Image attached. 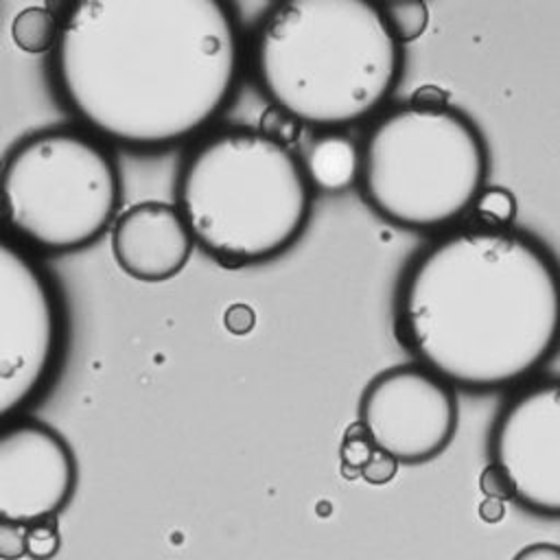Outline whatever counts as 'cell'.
Masks as SVG:
<instances>
[{"instance_id":"3","label":"cell","mask_w":560,"mask_h":560,"mask_svg":"<svg viewBox=\"0 0 560 560\" xmlns=\"http://www.w3.org/2000/svg\"><path fill=\"white\" fill-rule=\"evenodd\" d=\"M247 59L271 107L322 131L374 114L402 70L400 42L368 0H282L256 24Z\"/></svg>"},{"instance_id":"17","label":"cell","mask_w":560,"mask_h":560,"mask_svg":"<svg viewBox=\"0 0 560 560\" xmlns=\"http://www.w3.org/2000/svg\"><path fill=\"white\" fill-rule=\"evenodd\" d=\"M61 545L55 521H44L26 527V556L33 560H50Z\"/></svg>"},{"instance_id":"20","label":"cell","mask_w":560,"mask_h":560,"mask_svg":"<svg viewBox=\"0 0 560 560\" xmlns=\"http://www.w3.org/2000/svg\"><path fill=\"white\" fill-rule=\"evenodd\" d=\"M479 488L486 497H492V499H512V488H510V481L505 477V472L497 466V464H488L481 475H479Z\"/></svg>"},{"instance_id":"4","label":"cell","mask_w":560,"mask_h":560,"mask_svg":"<svg viewBox=\"0 0 560 560\" xmlns=\"http://www.w3.org/2000/svg\"><path fill=\"white\" fill-rule=\"evenodd\" d=\"M175 206L195 245L223 267L262 265L304 234L313 188L302 160L276 136L225 127L182 158Z\"/></svg>"},{"instance_id":"14","label":"cell","mask_w":560,"mask_h":560,"mask_svg":"<svg viewBox=\"0 0 560 560\" xmlns=\"http://www.w3.org/2000/svg\"><path fill=\"white\" fill-rule=\"evenodd\" d=\"M381 9L400 44L422 35L429 22V11H427V4L422 2H387V4H381Z\"/></svg>"},{"instance_id":"18","label":"cell","mask_w":560,"mask_h":560,"mask_svg":"<svg viewBox=\"0 0 560 560\" xmlns=\"http://www.w3.org/2000/svg\"><path fill=\"white\" fill-rule=\"evenodd\" d=\"M26 556V527L0 523V560H18Z\"/></svg>"},{"instance_id":"8","label":"cell","mask_w":560,"mask_h":560,"mask_svg":"<svg viewBox=\"0 0 560 560\" xmlns=\"http://www.w3.org/2000/svg\"><path fill=\"white\" fill-rule=\"evenodd\" d=\"M359 424L372 444L398 464L438 457L457 429V398L446 381L422 365L376 374L359 400Z\"/></svg>"},{"instance_id":"11","label":"cell","mask_w":560,"mask_h":560,"mask_svg":"<svg viewBox=\"0 0 560 560\" xmlns=\"http://www.w3.org/2000/svg\"><path fill=\"white\" fill-rule=\"evenodd\" d=\"M195 238L175 203L138 201L118 212L112 225L116 265L133 280L164 282L190 260Z\"/></svg>"},{"instance_id":"23","label":"cell","mask_w":560,"mask_h":560,"mask_svg":"<svg viewBox=\"0 0 560 560\" xmlns=\"http://www.w3.org/2000/svg\"><path fill=\"white\" fill-rule=\"evenodd\" d=\"M479 516H481V521H486V523H499V521H503V516H505V501H503V499L486 497V499L479 503Z\"/></svg>"},{"instance_id":"9","label":"cell","mask_w":560,"mask_h":560,"mask_svg":"<svg viewBox=\"0 0 560 560\" xmlns=\"http://www.w3.org/2000/svg\"><path fill=\"white\" fill-rule=\"evenodd\" d=\"M490 455L512 488V501L560 518V378L540 381L499 411Z\"/></svg>"},{"instance_id":"16","label":"cell","mask_w":560,"mask_h":560,"mask_svg":"<svg viewBox=\"0 0 560 560\" xmlns=\"http://www.w3.org/2000/svg\"><path fill=\"white\" fill-rule=\"evenodd\" d=\"M376 446L372 444V440L368 438V433L363 431V427L357 422L354 427H350L341 440V466L348 472H361L363 466L370 462V457L374 455Z\"/></svg>"},{"instance_id":"22","label":"cell","mask_w":560,"mask_h":560,"mask_svg":"<svg viewBox=\"0 0 560 560\" xmlns=\"http://www.w3.org/2000/svg\"><path fill=\"white\" fill-rule=\"evenodd\" d=\"M234 322H238V324H236V328H234L232 332L245 335V332L254 326L256 315H254V311H252L247 304H234V306H230V311L225 313V324H228V328L234 326Z\"/></svg>"},{"instance_id":"6","label":"cell","mask_w":560,"mask_h":560,"mask_svg":"<svg viewBox=\"0 0 560 560\" xmlns=\"http://www.w3.org/2000/svg\"><path fill=\"white\" fill-rule=\"evenodd\" d=\"M118 203L114 153L81 127L33 131L0 164L2 230L35 256L85 249L114 225Z\"/></svg>"},{"instance_id":"1","label":"cell","mask_w":560,"mask_h":560,"mask_svg":"<svg viewBox=\"0 0 560 560\" xmlns=\"http://www.w3.org/2000/svg\"><path fill=\"white\" fill-rule=\"evenodd\" d=\"M50 83L74 122L140 153L195 142L238 92L245 48L221 0H74Z\"/></svg>"},{"instance_id":"2","label":"cell","mask_w":560,"mask_h":560,"mask_svg":"<svg viewBox=\"0 0 560 560\" xmlns=\"http://www.w3.org/2000/svg\"><path fill=\"white\" fill-rule=\"evenodd\" d=\"M396 324L420 365L448 385L518 383L560 346V267L508 228L446 234L405 271Z\"/></svg>"},{"instance_id":"10","label":"cell","mask_w":560,"mask_h":560,"mask_svg":"<svg viewBox=\"0 0 560 560\" xmlns=\"http://www.w3.org/2000/svg\"><path fill=\"white\" fill-rule=\"evenodd\" d=\"M77 479L74 453L59 431L24 416L0 424V523L55 521Z\"/></svg>"},{"instance_id":"13","label":"cell","mask_w":560,"mask_h":560,"mask_svg":"<svg viewBox=\"0 0 560 560\" xmlns=\"http://www.w3.org/2000/svg\"><path fill=\"white\" fill-rule=\"evenodd\" d=\"M61 13L50 4H28L11 22V39L26 55L52 52L59 39Z\"/></svg>"},{"instance_id":"12","label":"cell","mask_w":560,"mask_h":560,"mask_svg":"<svg viewBox=\"0 0 560 560\" xmlns=\"http://www.w3.org/2000/svg\"><path fill=\"white\" fill-rule=\"evenodd\" d=\"M300 160L313 192L339 195L359 184L361 144L341 131L317 133Z\"/></svg>"},{"instance_id":"21","label":"cell","mask_w":560,"mask_h":560,"mask_svg":"<svg viewBox=\"0 0 560 560\" xmlns=\"http://www.w3.org/2000/svg\"><path fill=\"white\" fill-rule=\"evenodd\" d=\"M512 560H560V545L534 542L523 547Z\"/></svg>"},{"instance_id":"15","label":"cell","mask_w":560,"mask_h":560,"mask_svg":"<svg viewBox=\"0 0 560 560\" xmlns=\"http://www.w3.org/2000/svg\"><path fill=\"white\" fill-rule=\"evenodd\" d=\"M472 208L490 228H505V223H510L514 217L516 203L514 197L503 188H483Z\"/></svg>"},{"instance_id":"7","label":"cell","mask_w":560,"mask_h":560,"mask_svg":"<svg viewBox=\"0 0 560 560\" xmlns=\"http://www.w3.org/2000/svg\"><path fill=\"white\" fill-rule=\"evenodd\" d=\"M68 343L63 295L42 258L0 230V424L55 383Z\"/></svg>"},{"instance_id":"5","label":"cell","mask_w":560,"mask_h":560,"mask_svg":"<svg viewBox=\"0 0 560 560\" xmlns=\"http://www.w3.org/2000/svg\"><path fill=\"white\" fill-rule=\"evenodd\" d=\"M488 149L475 122L438 103L381 116L361 142L359 186L383 219L431 230L475 206L486 188Z\"/></svg>"},{"instance_id":"19","label":"cell","mask_w":560,"mask_h":560,"mask_svg":"<svg viewBox=\"0 0 560 560\" xmlns=\"http://www.w3.org/2000/svg\"><path fill=\"white\" fill-rule=\"evenodd\" d=\"M396 470H398V462L392 455H387V453L376 448L374 455L370 457V462L363 466L361 475H363L365 481H370L374 486H381V483L392 481Z\"/></svg>"}]
</instances>
